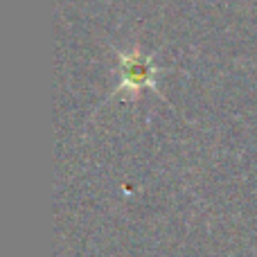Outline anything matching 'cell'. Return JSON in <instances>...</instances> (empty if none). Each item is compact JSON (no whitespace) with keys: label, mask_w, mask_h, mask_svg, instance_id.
<instances>
[{"label":"cell","mask_w":257,"mask_h":257,"mask_svg":"<svg viewBox=\"0 0 257 257\" xmlns=\"http://www.w3.org/2000/svg\"><path fill=\"white\" fill-rule=\"evenodd\" d=\"M156 72L158 68L154 66V59L145 54L142 50L133 48L120 52V88L126 90L128 95H138L145 88H154L156 86Z\"/></svg>","instance_id":"cell-1"}]
</instances>
